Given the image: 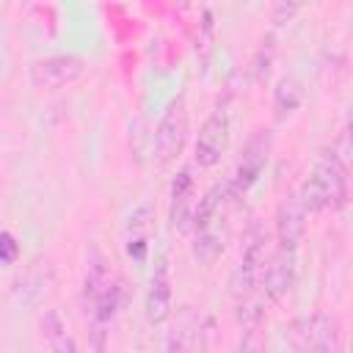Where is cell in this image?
<instances>
[{"instance_id":"1","label":"cell","mask_w":353,"mask_h":353,"mask_svg":"<svg viewBox=\"0 0 353 353\" xmlns=\"http://www.w3.org/2000/svg\"><path fill=\"white\" fill-rule=\"evenodd\" d=\"M295 196L306 215L323 210H342L347 204V165L331 152V146L320 149L312 174L303 179Z\"/></svg>"},{"instance_id":"2","label":"cell","mask_w":353,"mask_h":353,"mask_svg":"<svg viewBox=\"0 0 353 353\" xmlns=\"http://www.w3.org/2000/svg\"><path fill=\"white\" fill-rule=\"evenodd\" d=\"M185 141H188V102H185V94H176L165 105V110L157 121V130H154L152 152H154L157 165L174 163L182 154Z\"/></svg>"},{"instance_id":"3","label":"cell","mask_w":353,"mask_h":353,"mask_svg":"<svg viewBox=\"0 0 353 353\" xmlns=\"http://www.w3.org/2000/svg\"><path fill=\"white\" fill-rule=\"evenodd\" d=\"M243 251H240V259H237V268L232 273V295L240 301L251 298L259 287V279H262V270H265V240H268V232L262 229V223H251L245 237H243Z\"/></svg>"},{"instance_id":"4","label":"cell","mask_w":353,"mask_h":353,"mask_svg":"<svg viewBox=\"0 0 353 353\" xmlns=\"http://www.w3.org/2000/svg\"><path fill=\"white\" fill-rule=\"evenodd\" d=\"M270 130H254L240 152V163L234 168V176L226 182V190H229V199H240L245 196L256 179L262 176L265 165H268V154H270Z\"/></svg>"},{"instance_id":"5","label":"cell","mask_w":353,"mask_h":353,"mask_svg":"<svg viewBox=\"0 0 353 353\" xmlns=\"http://www.w3.org/2000/svg\"><path fill=\"white\" fill-rule=\"evenodd\" d=\"M85 74V61L72 52H58L47 58H36L28 69L30 85L39 91H61L72 83H77Z\"/></svg>"},{"instance_id":"6","label":"cell","mask_w":353,"mask_h":353,"mask_svg":"<svg viewBox=\"0 0 353 353\" xmlns=\"http://www.w3.org/2000/svg\"><path fill=\"white\" fill-rule=\"evenodd\" d=\"M295 345L301 353H339L342 350V325L339 317L328 309H317L309 320L298 323Z\"/></svg>"},{"instance_id":"7","label":"cell","mask_w":353,"mask_h":353,"mask_svg":"<svg viewBox=\"0 0 353 353\" xmlns=\"http://www.w3.org/2000/svg\"><path fill=\"white\" fill-rule=\"evenodd\" d=\"M229 132H232V121H229V110L226 108H215L199 127L196 143H193V160L199 168H212L221 163L226 146H229Z\"/></svg>"},{"instance_id":"8","label":"cell","mask_w":353,"mask_h":353,"mask_svg":"<svg viewBox=\"0 0 353 353\" xmlns=\"http://www.w3.org/2000/svg\"><path fill=\"white\" fill-rule=\"evenodd\" d=\"M295 281H298V254L295 251L279 248L270 259H265V270H262L259 287H262V295L270 303L284 301L292 292Z\"/></svg>"},{"instance_id":"9","label":"cell","mask_w":353,"mask_h":353,"mask_svg":"<svg viewBox=\"0 0 353 353\" xmlns=\"http://www.w3.org/2000/svg\"><path fill=\"white\" fill-rule=\"evenodd\" d=\"M174 309V290H171V270H168V259L160 254L154 259L152 276H149V287H146V298H143V312L146 320L152 325H163L171 317Z\"/></svg>"},{"instance_id":"10","label":"cell","mask_w":353,"mask_h":353,"mask_svg":"<svg viewBox=\"0 0 353 353\" xmlns=\"http://www.w3.org/2000/svg\"><path fill=\"white\" fill-rule=\"evenodd\" d=\"M193 207H196V179H193V168L185 165L171 179V204H168L171 226L179 232H188L190 218H193Z\"/></svg>"},{"instance_id":"11","label":"cell","mask_w":353,"mask_h":353,"mask_svg":"<svg viewBox=\"0 0 353 353\" xmlns=\"http://www.w3.org/2000/svg\"><path fill=\"white\" fill-rule=\"evenodd\" d=\"M306 234V212L295 193H287L276 207V237L279 248L298 251V243Z\"/></svg>"},{"instance_id":"12","label":"cell","mask_w":353,"mask_h":353,"mask_svg":"<svg viewBox=\"0 0 353 353\" xmlns=\"http://www.w3.org/2000/svg\"><path fill=\"white\" fill-rule=\"evenodd\" d=\"M240 353H268V334H265V312L262 303L251 295L240 301Z\"/></svg>"},{"instance_id":"13","label":"cell","mask_w":353,"mask_h":353,"mask_svg":"<svg viewBox=\"0 0 353 353\" xmlns=\"http://www.w3.org/2000/svg\"><path fill=\"white\" fill-rule=\"evenodd\" d=\"M39 331H41V339L50 353H80L77 339L72 336V331L58 309H44L39 314Z\"/></svg>"},{"instance_id":"14","label":"cell","mask_w":353,"mask_h":353,"mask_svg":"<svg viewBox=\"0 0 353 353\" xmlns=\"http://www.w3.org/2000/svg\"><path fill=\"white\" fill-rule=\"evenodd\" d=\"M223 248H226V232L221 229V221H215V223L193 232L190 251H193V259H199L201 265H212L223 254Z\"/></svg>"},{"instance_id":"15","label":"cell","mask_w":353,"mask_h":353,"mask_svg":"<svg viewBox=\"0 0 353 353\" xmlns=\"http://www.w3.org/2000/svg\"><path fill=\"white\" fill-rule=\"evenodd\" d=\"M303 102V83L295 74H284L279 77L276 88H273V110L276 119H287L292 116Z\"/></svg>"},{"instance_id":"16","label":"cell","mask_w":353,"mask_h":353,"mask_svg":"<svg viewBox=\"0 0 353 353\" xmlns=\"http://www.w3.org/2000/svg\"><path fill=\"white\" fill-rule=\"evenodd\" d=\"M149 207H141L138 212L130 215V234H127V254L135 259V262H143L146 259V226H149Z\"/></svg>"},{"instance_id":"17","label":"cell","mask_w":353,"mask_h":353,"mask_svg":"<svg viewBox=\"0 0 353 353\" xmlns=\"http://www.w3.org/2000/svg\"><path fill=\"white\" fill-rule=\"evenodd\" d=\"M19 259V243L11 232H0V265H14Z\"/></svg>"},{"instance_id":"18","label":"cell","mask_w":353,"mask_h":353,"mask_svg":"<svg viewBox=\"0 0 353 353\" xmlns=\"http://www.w3.org/2000/svg\"><path fill=\"white\" fill-rule=\"evenodd\" d=\"M165 353H185V339H182V334H179V331H174V334L168 336Z\"/></svg>"},{"instance_id":"19","label":"cell","mask_w":353,"mask_h":353,"mask_svg":"<svg viewBox=\"0 0 353 353\" xmlns=\"http://www.w3.org/2000/svg\"><path fill=\"white\" fill-rule=\"evenodd\" d=\"M295 11H298V6H276V8H273V22H284V19H290Z\"/></svg>"}]
</instances>
